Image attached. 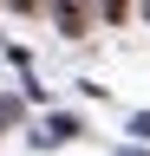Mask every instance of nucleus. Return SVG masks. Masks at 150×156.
Segmentation results:
<instances>
[{"mask_svg": "<svg viewBox=\"0 0 150 156\" xmlns=\"http://www.w3.org/2000/svg\"><path fill=\"white\" fill-rule=\"evenodd\" d=\"M52 13H59V26H65L72 39L91 33V7H85V0H52Z\"/></svg>", "mask_w": 150, "mask_h": 156, "instance_id": "1", "label": "nucleus"}, {"mask_svg": "<svg viewBox=\"0 0 150 156\" xmlns=\"http://www.w3.org/2000/svg\"><path fill=\"white\" fill-rule=\"evenodd\" d=\"M130 13V0H104V20H124Z\"/></svg>", "mask_w": 150, "mask_h": 156, "instance_id": "2", "label": "nucleus"}, {"mask_svg": "<svg viewBox=\"0 0 150 156\" xmlns=\"http://www.w3.org/2000/svg\"><path fill=\"white\" fill-rule=\"evenodd\" d=\"M13 7H20V13H39V0H13Z\"/></svg>", "mask_w": 150, "mask_h": 156, "instance_id": "3", "label": "nucleus"}, {"mask_svg": "<svg viewBox=\"0 0 150 156\" xmlns=\"http://www.w3.org/2000/svg\"><path fill=\"white\" fill-rule=\"evenodd\" d=\"M144 13H150V0H144Z\"/></svg>", "mask_w": 150, "mask_h": 156, "instance_id": "4", "label": "nucleus"}]
</instances>
